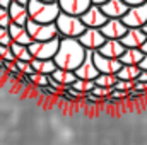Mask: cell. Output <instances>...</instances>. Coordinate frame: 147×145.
I'll use <instances>...</instances> for the list:
<instances>
[{
  "mask_svg": "<svg viewBox=\"0 0 147 145\" xmlns=\"http://www.w3.org/2000/svg\"><path fill=\"white\" fill-rule=\"evenodd\" d=\"M128 26L121 19H108V22L101 28V33L106 36V39H121L127 34Z\"/></svg>",
  "mask_w": 147,
  "mask_h": 145,
  "instance_id": "obj_11",
  "label": "cell"
},
{
  "mask_svg": "<svg viewBox=\"0 0 147 145\" xmlns=\"http://www.w3.org/2000/svg\"><path fill=\"white\" fill-rule=\"evenodd\" d=\"M91 92H92V94H96V96H98V97H101V99H108V97H110V94L113 92V89H110V87H99V85H96Z\"/></svg>",
  "mask_w": 147,
  "mask_h": 145,
  "instance_id": "obj_30",
  "label": "cell"
},
{
  "mask_svg": "<svg viewBox=\"0 0 147 145\" xmlns=\"http://www.w3.org/2000/svg\"><path fill=\"white\" fill-rule=\"evenodd\" d=\"M106 0H92V3H96V5H101V3H105Z\"/></svg>",
  "mask_w": 147,
  "mask_h": 145,
  "instance_id": "obj_38",
  "label": "cell"
},
{
  "mask_svg": "<svg viewBox=\"0 0 147 145\" xmlns=\"http://www.w3.org/2000/svg\"><path fill=\"white\" fill-rule=\"evenodd\" d=\"M0 58L9 60V62H16L14 51H12V48H10V46H7V44H0Z\"/></svg>",
  "mask_w": 147,
  "mask_h": 145,
  "instance_id": "obj_27",
  "label": "cell"
},
{
  "mask_svg": "<svg viewBox=\"0 0 147 145\" xmlns=\"http://www.w3.org/2000/svg\"><path fill=\"white\" fill-rule=\"evenodd\" d=\"M101 9L110 19H121L128 12L130 5L125 0H106L105 3H101Z\"/></svg>",
  "mask_w": 147,
  "mask_h": 145,
  "instance_id": "obj_12",
  "label": "cell"
},
{
  "mask_svg": "<svg viewBox=\"0 0 147 145\" xmlns=\"http://www.w3.org/2000/svg\"><path fill=\"white\" fill-rule=\"evenodd\" d=\"M57 28L62 38H79L87 28L82 22L80 15H72L67 12H62L57 19Z\"/></svg>",
  "mask_w": 147,
  "mask_h": 145,
  "instance_id": "obj_3",
  "label": "cell"
},
{
  "mask_svg": "<svg viewBox=\"0 0 147 145\" xmlns=\"http://www.w3.org/2000/svg\"><path fill=\"white\" fill-rule=\"evenodd\" d=\"M79 41L84 44L86 50H92V51H98L105 43H106V36L101 33V29L98 28H87L80 36Z\"/></svg>",
  "mask_w": 147,
  "mask_h": 145,
  "instance_id": "obj_7",
  "label": "cell"
},
{
  "mask_svg": "<svg viewBox=\"0 0 147 145\" xmlns=\"http://www.w3.org/2000/svg\"><path fill=\"white\" fill-rule=\"evenodd\" d=\"M146 39H147V34L144 33L142 28H128L127 34L120 41L125 44V48H142Z\"/></svg>",
  "mask_w": 147,
  "mask_h": 145,
  "instance_id": "obj_13",
  "label": "cell"
},
{
  "mask_svg": "<svg viewBox=\"0 0 147 145\" xmlns=\"http://www.w3.org/2000/svg\"><path fill=\"white\" fill-rule=\"evenodd\" d=\"M94 63H96L98 70L101 73H115V75L120 72V68L123 67V63H121L120 58L105 56V55H101L99 51H94Z\"/></svg>",
  "mask_w": 147,
  "mask_h": 145,
  "instance_id": "obj_9",
  "label": "cell"
},
{
  "mask_svg": "<svg viewBox=\"0 0 147 145\" xmlns=\"http://www.w3.org/2000/svg\"><path fill=\"white\" fill-rule=\"evenodd\" d=\"M62 12L72 14V15H82L91 5L92 0H58Z\"/></svg>",
  "mask_w": 147,
  "mask_h": 145,
  "instance_id": "obj_14",
  "label": "cell"
},
{
  "mask_svg": "<svg viewBox=\"0 0 147 145\" xmlns=\"http://www.w3.org/2000/svg\"><path fill=\"white\" fill-rule=\"evenodd\" d=\"M45 2H58V0H45Z\"/></svg>",
  "mask_w": 147,
  "mask_h": 145,
  "instance_id": "obj_41",
  "label": "cell"
},
{
  "mask_svg": "<svg viewBox=\"0 0 147 145\" xmlns=\"http://www.w3.org/2000/svg\"><path fill=\"white\" fill-rule=\"evenodd\" d=\"M140 50H142V51H144V53L147 55V39H146V43L142 44V48H140Z\"/></svg>",
  "mask_w": 147,
  "mask_h": 145,
  "instance_id": "obj_37",
  "label": "cell"
},
{
  "mask_svg": "<svg viewBox=\"0 0 147 145\" xmlns=\"http://www.w3.org/2000/svg\"><path fill=\"white\" fill-rule=\"evenodd\" d=\"M60 41H62V38H55V39H48V41H33L29 44V51H31L33 58H36V60H53L58 53Z\"/></svg>",
  "mask_w": 147,
  "mask_h": 145,
  "instance_id": "obj_4",
  "label": "cell"
},
{
  "mask_svg": "<svg viewBox=\"0 0 147 145\" xmlns=\"http://www.w3.org/2000/svg\"><path fill=\"white\" fill-rule=\"evenodd\" d=\"M9 31H10V36H12V41L14 43H19V44H31L34 39L31 38L29 34V31H28V28L26 26H19V24H10L9 26Z\"/></svg>",
  "mask_w": 147,
  "mask_h": 145,
  "instance_id": "obj_17",
  "label": "cell"
},
{
  "mask_svg": "<svg viewBox=\"0 0 147 145\" xmlns=\"http://www.w3.org/2000/svg\"><path fill=\"white\" fill-rule=\"evenodd\" d=\"M134 85H135L134 80H118V84L115 85V89H118V91H132Z\"/></svg>",
  "mask_w": 147,
  "mask_h": 145,
  "instance_id": "obj_31",
  "label": "cell"
},
{
  "mask_svg": "<svg viewBox=\"0 0 147 145\" xmlns=\"http://www.w3.org/2000/svg\"><path fill=\"white\" fill-rule=\"evenodd\" d=\"M118 75H115V73H99L96 79H94V82H96V85H99V87H110V89H115V85L118 84Z\"/></svg>",
  "mask_w": 147,
  "mask_h": 145,
  "instance_id": "obj_23",
  "label": "cell"
},
{
  "mask_svg": "<svg viewBox=\"0 0 147 145\" xmlns=\"http://www.w3.org/2000/svg\"><path fill=\"white\" fill-rule=\"evenodd\" d=\"M16 2H19V3H22V5H28V3H29V0H16Z\"/></svg>",
  "mask_w": 147,
  "mask_h": 145,
  "instance_id": "obj_39",
  "label": "cell"
},
{
  "mask_svg": "<svg viewBox=\"0 0 147 145\" xmlns=\"http://www.w3.org/2000/svg\"><path fill=\"white\" fill-rule=\"evenodd\" d=\"M121 21H123L128 28H142L147 22V3L130 7L128 12L121 17Z\"/></svg>",
  "mask_w": 147,
  "mask_h": 145,
  "instance_id": "obj_8",
  "label": "cell"
},
{
  "mask_svg": "<svg viewBox=\"0 0 147 145\" xmlns=\"http://www.w3.org/2000/svg\"><path fill=\"white\" fill-rule=\"evenodd\" d=\"M84 99H86V101H91V103H99V101H101V97H98V96L92 94V92H86V94H84Z\"/></svg>",
  "mask_w": 147,
  "mask_h": 145,
  "instance_id": "obj_32",
  "label": "cell"
},
{
  "mask_svg": "<svg viewBox=\"0 0 147 145\" xmlns=\"http://www.w3.org/2000/svg\"><path fill=\"white\" fill-rule=\"evenodd\" d=\"M139 67H140L142 70H147V55H146V56H144V60L140 62V65H139Z\"/></svg>",
  "mask_w": 147,
  "mask_h": 145,
  "instance_id": "obj_36",
  "label": "cell"
},
{
  "mask_svg": "<svg viewBox=\"0 0 147 145\" xmlns=\"http://www.w3.org/2000/svg\"><path fill=\"white\" fill-rule=\"evenodd\" d=\"M29 82L31 84H36L38 87H43V85H48L50 84V75L46 73H39V72H34L29 75Z\"/></svg>",
  "mask_w": 147,
  "mask_h": 145,
  "instance_id": "obj_25",
  "label": "cell"
},
{
  "mask_svg": "<svg viewBox=\"0 0 147 145\" xmlns=\"http://www.w3.org/2000/svg\"><path fill=\"white\" fill-rule=\"evenodd\" d=\"M26 28H28L29 34H31V38L34 41H48V39L62 38L58 28H57V22L45 24V22H36V21L29 19V22L26 24Z\"/></svg>",
  "mask_w": 147,
  "mask_h": 145,
  "instance_id": "obj_5",
  "label": "cell"
},
{
  "mask_svg": "<svg viewBox=\"0 0 147 145\" xmlns=\"http://www.w3.org/2000/svg\"><path fill=\"white\" fill-rule=\"evenodd\" d=\"M80 19H82V22L86 24V28H98V29H101V28L108 22L110 17L103 12L101 5L92 3V5L80 15Z\"/></svg>",
  "mask_w": 147,
  "mask_h": 145,
  "instance_id": "obj_6",
  "label": "cell"
},
{
  "mask_svg": "<svg viewBox=\"0 0 147 145\" xmlns=\"http://www.w3.org/2000/svg\"><path fill=\"white\" fill-rule=\"evenodd\" d=\"M29 9V17L36 22H57L58 15L62 14L60 3L58 2H45V0H29L28 3Z\"/></svg>",
  "mask_w": 147,
  "mask_h": 145,
  "instance_id": "obj_2",
  "label": "cell"
},
{
  "mask_svg": "<svg viewBox=\"0 0 147 145\" xmlns=\"http://www.w3.org/2000/svg\"><path fill=\"white\" fill-rule=\"evenodd\" d=\"M16 65H17V68L21 70L22 75H31V73H34V68H33V63H31V62L16 60Z\"/></svg>",
  "mask_w": 147,
  "mask_h": 145,
  "instance_id": "obj_26",
  "label": "cell"
},
{
  "mask_svg": "<svg viewBox=\"0 0 147 145\" xmlns=\"http://www.w3.org/2000/svg\"><path fill=\"white\" fill-rule=\"evenodd\" d=\"M144 56H146V53L140 48H127L125 53L120 56V60L123 65H140Z\"/></svg>",
  "mask_w": 147,
  "mask_h": 145,
  "instance_id": "obj_18",
  "label": "cell"
},
{
  "mask_svg": "<svg viewBox=\"0 0 147 145\" xmlns=\"http://www.w3.org/2000/svg\"><path fill=\"white\" fill-rule=\"evenodd\" d=\"M74 87L77 89V91H80V92H91L94 87H96V82L94 80H86V79H77L75 80V84H74Z\"/></svg>",
  "mask_w": 147,
  "mask_h": 145,
  "instance_id": "obj_24",
  "label": "cell"
},
{
  "mask_svg": "<svg viewBox=\"0 0 147 145\" xmlns=\"http://www.w3.org/2000/svg\"><path fill=\"white\" fill-rule=\"evenodd\" d=\"M140 73H142V68L139 65H123L116 75H118L120 80H134L135 82Z\"/></svg>",
  "mask_w": 147,
  "mask_h": 145,
  "instance_id": "obj_20",
  "label": "cell"
},
{
  "mask_svg": "<svg viewBox=\"0 0 147 145\" xmlns=\"http://www.w3.org/2000/svg\"><path fill=\"white\" fill-rule=\"evenodd\" d=\"M12 51H14V56L16 60H22V62H33V55L29 51V46L28 44H19V43H12L10 44Z\"/></svg>",
  "mask_w": 147,
  "mask_h": 145,
  "instance_id": "obj_22",
  "label": "cell"
},
{
  "mask_svg": "<svg viewBox=\"0 0 147 145\" xmlns=\"http://www.w3.org/2000/svg\"><path fill=\"white\" fill-rule=\"evenodd\" d=\"M12 2H14V0H0V7H5V9H9V7L12 5Z\"/></svg>",
  "mask_w": 147,
  "mask_h": 145,
  "instance_id": "obj_34",
  "label": "cell"
},
{
  "mask_svg": "<svg viewBox=\"0 0 147 145\" xmlns=\"http://www.w3.org/2000/svg\"><path fill=\"white\" fill-rule=\"evenodd\" d=\"M130 7H135V5H144V3H147V0H125Z\"/></svg>",
  "mask_w": 147,
  "mask_h": 145,
  "instance_id": "obj_33",
  "label": "cell"
},
{
  "mask_svg": "<svg viewBox=\"0 0 147 145\" xmlns=\"http://www.w3.org/2000/svg\"><path fill=\"white\" fill-rule=\"evenodd\" d=\"M99 73H101V72L98 70V67H96V63H94V51H92V50H87V55H86V58H84L82 65L75 70V75H77L79 79L94 80Z\"/></svg>",
  "mask_w": 147,
  "mask_h": 145,
  "instance_id": "obj_10",
  "label": "cell"
},
{
  "mask_svg": "<svg viewBox=\"0 0 147 145\" xmlns=\"http://www.w3.org/2000/svg\"><path fill=\"white\" fill-rule=\"evenodd\" d=\"M14 41H12V36H10V31H9V28H2L0 26V44H7V46H10Z\"/></svg>",
  "mask_w": 147,
  "mask_h": 145,
  "instance_id": "obj_29",
  "label": "cell"
},
{
  "mask_svg": "<svg viewBox=\"0 0 147 145\" xmlns=\"http://www.w3.org/2000/svg\"><path fill=\"white\" fill-rule=\"evenodd\" d=\"M142 29H144V33H146V34H147V22H146V24H144V26H142Z\"/></svg>",
  "mask_w": 147,
  "mask_h": 145,
  "instance_id": "obj_40",
  "label": "cell"
},
{
  "mask_svg": "<svg viewBox=\"0 0 147 145\" xmlns=\"http://www.w3.org/2000/svg\"><path fill=\"white\" fill-rule=\"evenodd\" d=\"M31 63H33L34 72L46 73V75H51V73L58 68V65H57V62H55V60H36V58H34Z\"/></svg>",
  "mask_w": 147,
  "mask_h": 145,
  "instance_id": "obj_21",
  "label": "cell"
},
{
  "mask_svg": "<svg viewBox=\"0 0 147 145\" xmlns=\"http://www.w3.org/2000/svg\"><path fill=\"white\" fill-rule=\"evenodd\" d=\"M10 24H12V19H10V12H9V9L0 7V26H2V28H9Z\"/></svg>",
  "mask_w": 147,
  "mask_h": 145,
  "instance_id": "obj_28",
  "label": "cell"
},
{
  "mask_svg": "<svg viewBox=\"0 0 147 145\" xmlns=\"http://www.w3.org/2000/svg\"><path fill=\"white\" fill-rule=\"evenodd\" d=\"M51 77L57 80V82H60L62 85H63V89L65 87H70L75 84V80L79 79L74 70H65V68H57L55 72L51 73Z\"/></svg>",
  "mask_w": 147,
  "mask_h": 145,
  "instance_id": "obj_19",
  "label": "cell"
},
{
  "mask_svg": "<svg viewBox=\"0 0 147 145\" xmlns=\"http://www.w3.org/2000/svg\"><path fill=\"white\" fill-rule=\"evenodd\" d=\"M86 55H87V50L79 41V38H62L58 53H57V56L53 60L57 62L58 68H65V70H74L75 72L82 65Z\"/></svg>",
  "mask_w": 147,
  "mask_h": 145,
  "instance_id": "obj_1",
  "label": "cell"
},
{
  "mask_svg": "<svg viewBox=\"0 0 147 145\" xmlns=\"http://www.w3.org/2000/svg\"><path fill=\"white\" fill-rule=\"evenodd\" d=\"M9 12H10V19L14 24H19V26H26L29 22V9L28 5H22L19 2H12V5L9 7Z\"/></svg>",
  "mask_w": 147,
  "mask_h": 145,
  "instance_id": "obj_15",
  "label": "cell"
},
{
  "mask_svg": "<svg viewBox=\"0 0 147 145\" xmlns=\"http://www.w3.org/2000/svg\"><path fill=\"white\" fill-rule=\"evenodd\" d=\"M125 44L120 41V39H106V43L98 50L101 55L105 56H110V58H120L123 53H125Z\"/></svg>",
  "mask_w": 147,
  "mask_h": 145,
  "instance_id": "obj_16",
  "label": "cell"
},
{
  "mask_svg": "<svg viewBox=\"0 0 147 145\" xmlns=\"http://www.w3.org/2000/svg\"><path fill=\"white\" fill-rule=\"evenodd\" d=\"M137 80H139V82H147V70H142V73L139 75Z\"/></svg>",
  "mask_w": 147,
  "mask_h": 145,
  "instance_id": "obj_35",
  "label": "cell"
}]
</instances>
